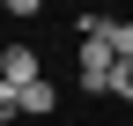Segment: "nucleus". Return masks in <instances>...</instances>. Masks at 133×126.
<instances>
[{
    "label": "nucleus",
    "mask_w": 133,
    "mask_h": 126,
    "mask_svg": "<svg viewBox=\"0 0 133 126\" xmlns=\"http://www.w3.org/2000/svg\"><path fill=\"white\" fill-rule=\"evenodd\" d=\"M0 82L8 89H37L44 82V59L30 52V45H0Z\"/></svg>",
    "instance_id": "f257e3e1"
},
{
    "label": "nucleus",
    "mask_w": 133,
    "mask_h": 126,
    "mask_svg": "<svg viewBox=\"0 0 133 126\" xmlns=\"http://www.w3.org/2000/svg\"><path fill=\"white\" fill-rule=\"evenodd\" d=\"M52 111H59V89H52V82L22 89V119H52Z\"/></svg>",
    "instance_id": "f03ea898"
},
{
    "label": "nucleus",
    "mask_w": 133,
    "mask_h": 126,
    "mask_svg": "<svg viewBox=\"0 0 133 126\" xmlns=\"http://www.w3.org/2000/svg\"><path fill=\"white\" fill-rule=\"evenodd\" d=\"M104 97H118V104H133V59H118V67H111V89Z\"/></svg>",
    "instance_id": "7ed1b4c3"
},
{
    "label": "nucleus",
    "mask_w": 133,
    "mask_h": 126,
    "mask_svg": "<svg viewBox=\"0 0 133 126\" xmlns=\"http://www.w3.org/2000/svg\"><path fill=\"white\" fill-rule=\"evenodd\" d=\"M104 37H111V52H118V59H133V22H118V15H111Z\"/></svg>",
    "instance_id": "20e7f679"
},
{
    "label": "nucleus",
    "mask_w": 133,
    "mask_h": 126,
    "mask_svg": "<svg viewBox=\"0 0 133 126\" xmlns=\"http://www.w3.org/2000/svg\"><path fill=\"white\" fill-rule=\"evenodd\" d=\"M15 119H22V89H8V82H0V126H15Z\"/></svg>",
    "instance_id": "39448f33"
}]
</instances>
